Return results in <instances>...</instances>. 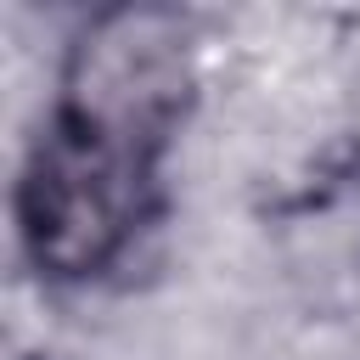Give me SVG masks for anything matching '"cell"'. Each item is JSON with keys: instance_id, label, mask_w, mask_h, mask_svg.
<instances>
[{"instance_id": "6da1fadb", "label": "cell", "mask_w": 360, "mask_h": 360, "mask_svg": "<svg viewBox=\"0 0 360 360\" xmlns=\"http://www.w3.org/2000/svg\"><path fill=\"white\" fill-rule=\"evenodd\" d=\"M197 112V11L107 0L68 22L11 174V248L39 292L129 287L174 219V158Z\"/></svg>"}]
</instances>
